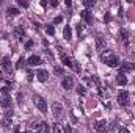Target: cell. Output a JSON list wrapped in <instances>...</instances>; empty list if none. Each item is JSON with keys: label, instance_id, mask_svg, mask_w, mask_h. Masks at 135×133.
Listing matches in <instances>:
<instances>
[{"label": "cell", "instance_id": "19", "mask_svg": "<svg viewBox=\"0 0 135 133\" xmlns=\"http://www.w3.org/2000/svg\"><path fill=\"white\" fill-rule=\"evenodd\" d=\"M6 13H8V16L14 17V16H17V14H19V9H17V8H14V6H9V8L6 9Z\"/></svg>", "mask_w": 135, "mask_h": 133}, {"label": "cell", "instance_id": "27", "mask_svg": "<svg viewBox=\"0 0 135 133\" xmlns=\"http://www.w3.org/2000/svg\"><path fill=\"white\" fill-rule=\"evenodd\" d=\"M83 5H85L86 8H91V6L94 5V0H85V2H83Z\"/></svg>", "mask_w": 135, "mask_h": 133}, {"label": "cell", "instance_id": "22", "mask_svg": "<svg viewBox=\"0 0 135 133\" xmlns=\"http://www.w3.org/2000/svg\"><path fill=\"white\" fill-rule=\"evenodd\" d=\"M93 81L96 83V86H98V91H99V94H102V86H101V81H99V78H98V77H93Z\"/></svg>", "mask_w": 135, "mask_h": 133}, {"label": "cell", "instance_id": "3", "mask_svg": "<svg viewBox=\"0 0 135 133\" xmlns=\"http://www.w3.org/2000/svg\"><path fill=\"white\" fill-rule=\"evenodd\" d=\"M63 113H65V110H63V105L60 103V102H54L52 103V114H54V117H63Z\"/></svg>", "mask_w": 135, "mask_h": 133}, {"label": "cell", "instance_id": "16", "mask_svg": "<svg viewBox=\"0 0 135 133\" xmlns=\"http://www.w3.org/2000/svg\"><path fill=\"white\" fill-rule=\"evenodd\" d=\"M119 36H121V41L127 45V44H129V32H127V30H121V32H119Z\"/></svg>", "mask_w": 135, "mask_h": 133}, {"label": "cell", "instance_id": "39", "mask_svg": "<svg viewBox=\"0 0 135 133\" xmlns=\"http://www.w3.org/2000/svg\"><path fill=\"white\" fill-rule=\"evenodd\" d=\"M65 5H66V6H71L72 3H71V0H66V2H65Z\"/></svg>", "mask_w": 135, "mask_h": 133}, {"label": "cell", "instance_id": "18", "mask_svg": "<svg viewBox=\"0 0 135 133\" xmlns=\"http://www.w3.org/2000/svg\"><path fill=\"white\" fill-rule=\"evenodd\" d=\"M63 34H65V38H66L68 41H71V39H72V30H71V27H69V25H68V27H65Z\"/></svg>", "mask_w": 135, "mask_h": 133}, {"label": "cell", "instance_id": "31", "mask_svg": "<svg viewBox=\"0 0 135 133\" xmlns=\"http://www.w3.org/2000/svg\"><path fill=\"white\" fill-rule=\"evenodd\" d=\"M33 45V41H28V42H25V49H30Z\"/></svg>", "mask_w": 135, "mask_h": 133}, {"label": "cell", "instance_id": "25", "mask_svg": "<svg viewBox=\"0 0 135 133\" xmlns=\"http://www.w3.org/2000/svg\"><path fill=\"white\" fill-rule=\"evenodd\" d=\"M52 133H61V129H60L58 124H54L52 125Z\"/></svg>", "mask_w": 135, "mask_h": 133}, {"label": "cell", "instance_id": "32", "mask_svg": "<svg viewBox=\"0 0 135 133\" xmlns=\"http://www.w3.org/2000/svg\"><path fill=\"white\" fill-rule=\"evenodd\" d=\"M77 32H79V34L82 33V32H83V25H80V24H79V25H77Z\"/></svg>", "mask_w": 135, "mask_h": 133}, {"label": "cell", "instance_id": "38", "mask_svg": "<svg viewBox=\"0 0 135 133\" xmlns=\"http://www.w3.org/2000/svg\"><path fill=\"white\" fill-rule=\"evenodd\" d=\"M33 78V74H32V70H28V80H32Z\"/></svg>", "mask_w": 135, "mask_h": 133}, {"label": "cell", "instance_id": "26", "mask_svg": "<svg viewBox=\"0 0 135 133\" xmlns=\"http://www.w3.org/2000/svg\"><path fill=\"white\" fill-rule=\"evenodd\" d=\"M65 133H79V132H77V130H74L71 125H66V127H65Z\"/></svg>", "mask_w": 135, "mask_h": 133}, {"label": "cell", "instance_id": "24", "mask_svg": "<svg viewBox=\"0 0 135 133\" xmlns=\"http://www.w3.org/2000/svg\"><path fill=\"white\" fill-rule=\"evenodd\" d=\"M54 72H55L57 75H65V70H63V67H60V66H55V67H54Z\"/></svg>", "mask_w": 135, "mask_h": 133}, {"label": "cell", "instance_id": "34", "mask_svg": "<svg viewBox=\"0 0 135 133\" xmlns=\"http://www.w3.org/2000/svg\"><path fill=\"white\" fill-rule=\"evenodd\" d=\"M39 5H41L42 8H46V6H47V2H44V0H41V3H39Z\"/></svg>", "mask_w": 135, "mask_h": 133}, {"label": "cell", "instance_id": "23", "mask_svg": "<svg viewBox=\"0 0 135 133\" xmlns=\"http://www.w3.org/2000/svg\"><path fill=\"white\" fill-rule=\"evenodd\" d=\"M77 94H79V96H85V94H86L85 86H80V85H79V86H77Z\"/></svg>", "mask_w": 135, "mask_h": 133}, {"label": "cell", "instance_id": "30", "mask_svg": "<svg viewBox=\"0 0 135 133\" xmlns=\"http://www.w3.org/2000/svg\"><path fill=\"white\" fill-rule=\"evenodd\" d=\"M61 21H63V17H60V16H58V17H55V21H54V24H60Z\"/></svg>", "mask_w": 135, "mask_h": 133}, {"label": "cell", "instance_id": "17", "mask_svg": "<svg viewBox=\"0 0 135 133\" xmlns=\"http://www.w3.org/2000/svg\"><path fill=\"white\" fill-rule=\"evenodd\" d=\"M0 105H2L3 108H8V106L11 105V99H9L8 96H5L3 99H0Z\"/></svg>", "mask_w": 135, "mask_h": 133}, {"label": "cell", "instance_id": "9", "mask_svg": "<svg viewBox=\"0 0 135 133\" xmlns=\"http://www.w3.org/2000/svg\"><path fill=\"white\" fill-rule=\"evenodd\" d=\"M96 49H98L99 52H102V50L105 49V41H104V38H102L101 34L96 36Z\"/></svg>", "mask_w": 135, "mask_h": 133}, {"label": "cell", "instance_id": "21", "mask_svg": "<svg viewBox=\"0 0 135 133\" xmlns=\"http://www.w3.org/2000/svg\"><path fill=\"white\" fill-rule=\"evenodd\" d=\"M46 33L49 34V36H54V34H55V28H54V25H46Z\"/></svg>", "mask_w": 135, "mask_h": 133}, {"label": "cell", "instance_id": "36", "mask_svg": "<svg viewBox=\"0 0 135 133\" xmlns=\"http://www.w3.org/2000/svg\"><path fill=\"white\" fill-rule=\"evenodd\" d=\"M50 5H52V6H57V5H58V2H57V0H52V2H50Z\"/></svg>", "mask_w": 135, "mask_h": 133}, {"label": "cell", "instance_id": "15", "mask_svg": "<svg viewBox=\"0 0 135 133\" xmlns=\"http://www.w3.org/2000/svg\"><path fill=\"white\" fill-rule=\"evenodd\" d=\"M116 81H118V85H121V86H126V85H127V77H126L124 74H118V77H116Z\"/></svg>", "mask_w": 135, "mask_h": 133}, {"label": "cell", "instance_id": "2", "mask_svg": "<svg viewBox=\"0 0 135 133\" xmlns=\"http://www.w3.org/2000/svg\"><path fill=\"white\" fill-rule=\"evenodd\" d=\"M33 103L36 105V108L41 113H47V103H46V100L42 99L41 96H33Z\"/></svg>", "mask_w": 135, "mask_h": 133}, {"label": "cell", "instance_id": "14", "mask_svg": "<svg viewBox=\"0 0 135 133\" xmlns=\"http://www.w3.org/2000/svg\"><path fill=\"white\" fill-rule=\"evenodd\" d=\"M28 64H30V66H38V64H41V58H39L38 55H32V57L28 58Z\"/></svg>", "mask_w": 135, "mask_h": 133}, {"label": "cell", "instance_id": "33", "mask_svg": "<svg viewBox=\"0 0 135 133\" xmlns=\"http://www.w3.org/2000/svg\"><path fill=\"white\" fill-rule=\"evenodd\" d=\"M119 133H131V132H129L126 127H121V129H119Z\"/></svg>", "mask_w": 135, "mask_h": 133}, {"label": "cell", "instance_id": "8", "mask_svg": "<svg viewBox=\"0 0 135 133\" xmlns=\"http://www.w3.org/2000/svg\"><path fill=\"white\" fill-rule=\"evenodd\" d=\"M134 64L132 63H129V61H124V63H121L119 64V74H124V72H127V70H131V69H134Z\"/></svg>", "mask_w": 135, "mask_h": 133}, {"label": "cell", "instance_id": "35", "mask_svg": "<svg viewBox=\"0 0 135 133\" xmlns=\"http://www.w3.org/2000/svg\"><path fill=\"white\" fill-rule=\"evenodd\" d=\"M32 129H35V130H36V129H39V124H38V122H35L33 125H32Z\"/></svg>", "mask_w": 135, "mask_h": 133}, {"label": "cell", "instance_id": "4", "mask_svg": "<svg viewBox=\"0 0 135 133\" xmlns=\"http://www.w3.org/2000/svg\"><path fill=\"white\" fill-rule=\"evenodd\" d=\"M118 102L121 106H126L127 102H129V93L127 91H119L118 93Z\"/></svg>", "mask_w": 135, "mask_h": 133}, {"label": "cell", "instance_id": "7", "mask_svg": "<svg viewBox=\"0 0 135 133\" xmlns=\"http://www.w3.org/2000/svg\"><path fill=\"white\" fill-rule=\"evenodd\" d=\"M2 67L5 69L6 74H11V61H9L8 57H3V58H2Z\"/></svg>", "mask_w": 135, "mask_h": 133}, {"label": "cell", "instance_id": "5", "mask_svg": "<svg viewBox=\"0 0 135 133\" xmlns=\"http://www.w3.org/2000/svg\"><path fill=\"white\" fill-rule=\"evenodd\" d=\"M61 86H63L65 89H68V91H69V89H71V88L74 86V78H72L71 75H68V77H65V78L61 80Z\"/></svg>", "mask_w": 135, "mask_h": 133}, {"label": "cell", "instance_id": "29", "mask_svg": "<svg viewBox=\"0 0 135 133\" xmlns=\"http://www.w3.org/2000/svg\"><path fill=\"white\" fill-rule=\"evenodd\" d=\"M16 67H17V69H21V67H24V58H21V60H19V63L16 64Z\"/></svg>", "mask_w": 135, "mask_h": 133}, {"label": "cell", "instance_id": "11", "mask_svg": "<svg viewBox=\"0 0 135 133\" xmlns=\"http://www.w3.org/2000/svg\"><path fill=\"white\" fill-rule=\"evenodd\" d=\"M36 75H38V80H39V81H42V83H44V81H47V78H49V72H47V70H44V69L38 70V74H36Z\"/></svg>", "mask_w": 135, "mask_h": 133}, {"label": "cell", "instance_id": "37", "mask_svg": "<svg viewBox=\"0 0 135 133\" xmlns=\"http://www.w3.org/2000/svg\"><path fill=\"white\" fill-rule=\"evenodd\" d=\"M104 21H105V22H108V21H110V14H107V16L104 17Z\"/></svg>", "mask_w": 135, "mask_h": 133}, {"label": "cell", "instance_id": "28", "mask_svg": "<svg viewBox=\"0 0 135 133\" xmlns=\"http://www.w3.org/2000/svg\"><path fill=\"white\" fill-rule=\"evenodd\" d=\"M17 3H19V6H22V8H27V6H28V2H25V0H19Z\"/></svg>", "mask_w": 135, "mask_h": 133}, {"label": "cell", "instance_id": "1", "mask_svg": "<svg viewBox=\"0 0 135 133\" xmlns=\"http://www.w3.org/2000/svg\"><path fill=\"white\" fill-rule=\"evenodd\" d=\"M101 60L107 64V66L110 67H118L121 64V61H119V58H118V55H115V53H110V52H107V53H102L101 55Z\"/></svg>", "mask_w": 135, "mask_h": 133}, {"label": "cell", "instance_id": "13", "mask_svg": "<svg viewBox=\"0 0 135 133\" xmlns=\"http://www.w3.org/2000/svg\"><path fill=\"white\" fill-rule=\"evenodd\" d=\"M14 36H16L19 41H22V39H24V36H25L24 28H22V27H17V28H14Z\"/></svg>", "mask_w": 135, "mask_h": 133}, {"label": "cell", "instance_id": "20", "mask_svg": "<svg viewBox=\"0 0 135 133\" xmlns=\"http://www.w3.org/2000/svg\"><path fill=\"white\" fill-rule=\"evenodd\" d=\"M49 124L47 122H41L39 124V133H49Z\"/></svg>", "mask_w": 135, "mask_h": 133}, {"label": "cell", "instance_id": "6", "mask_svg": "<svg viewBox=\"0 0 135 133\" xmlns=\"http://www.w3.org/2000/svg\"><path fill=\"white\" fill-rule=\"evenodd\" d=\"M58 50H60V57H61V61H63V64L68 67H72V60L69 58V57H66L65 55V52L61 50V47H58Z\"/></svg>", "mask_w": 135, "mask_h": 133}, {"label": "cell", "instance_id": "10", "mask_svg": "<svg viewBox=\"0 0 135 133\" xmlns=\"http://www.w3.org/2000/svg\"><path fill=\"white\" fill-rule=\"evenodd\" d=\"M94 127H96V130H98L99 133H105V130H107V122H105L104 119H101V121H98V122H96V125H94Z\"/></svg>", "mask_w": 135, "mask_h": 133}, {"label": "cell", "instance_id": "12", "mask_svg": "<svg viewBox=\"0 0 135 133\" xmlns=\"http://www.w3.org/2000/svg\"><path fill=\"white\" fill-rule=\"evenodd\" d=\"M80 14H82V17L85 19V22H86V24H91V22H93V16H91V13H90L88 9H83Z\"/></svg>", "mask_w": 135, "mask_h": 133}]
</instances>
